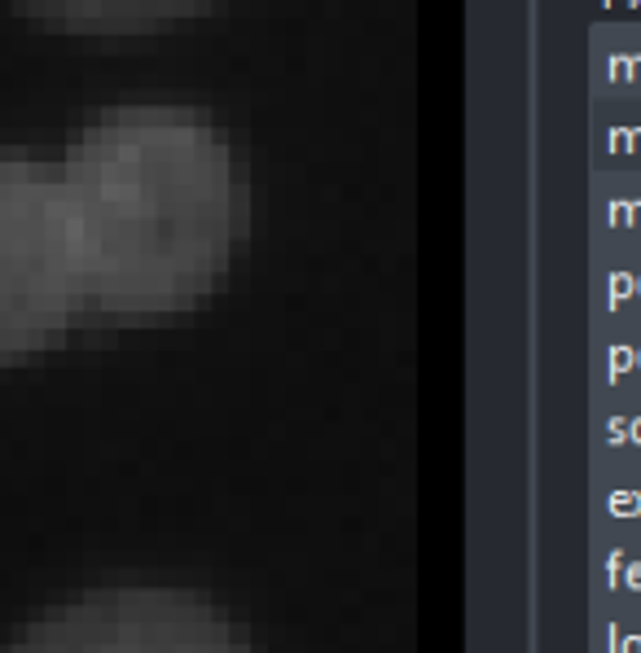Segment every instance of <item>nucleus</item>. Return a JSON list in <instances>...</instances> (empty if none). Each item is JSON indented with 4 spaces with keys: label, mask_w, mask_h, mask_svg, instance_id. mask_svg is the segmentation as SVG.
<instances>
[{
    "label": "nucleus",
    "mask_w": 641,
    "mask_h": 653,
    "mask_svg": "<svg viewBox=\"0 0 641 653\" xmlns=\"http://www.w3.org/2000/svg\"><path fill=\"white\" fill-rule=\"evenodd\" d=\"M84 302L146 320L207 299L229 263V153L189 110H110L57 167Z\"/></svg>",
    "instance_id": "f257e3e1"
},
{
    "label": "nucleus",
    "mask_w": 641,
    "mask_h": 653,
    "mask_svg": "<svg viewBox=\"0 0 641 653\" xmlns=\"http://www.w3.org/2000/svg\"><path fill=\"white\" fill-rule=\"evenodd\" d=\"M84 307L57 171L0 153V360L54 347Z\"/></svg>",
    "instance_id": "f03ea898"
},
{
    "label": "nucleus",
    "mask_w": 641,
    "mask_h": 653,
    "mask_svg": "<svg viewBox=\"0 0 641 653\" xmlns=\"http://www.w3.org/2000/svg\"><path fill=\"white\" fill-rule=\"evenodd\" d=\"M0 653H246L229 618L171 588H102L27 623Z\"/></svg>",
    "instance_id": "7ed1b4c3"
},
{
    "label": "nucleus",
    "mask_w": 641,
    "mask_h": 653,
    "mask_svg": "<svg viewBox=\"0 0 641 653\" xmlns=\"http://www.w3.org/2000/svg\"><path fill=\"white\" fill-rule=\"evenodd\" d=\"M215 0H13V9L40 27L75 36H128L203 13Z\"/></svg>",
    "instance_id": "20e7f679"
}]
</instances>
